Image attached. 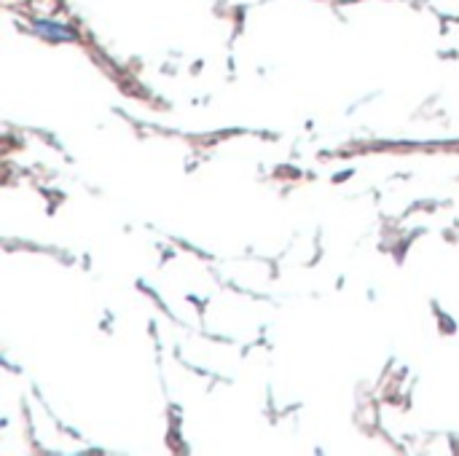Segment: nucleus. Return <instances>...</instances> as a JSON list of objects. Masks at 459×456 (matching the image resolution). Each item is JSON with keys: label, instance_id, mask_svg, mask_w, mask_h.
Returning a JSON list of instances; mask_svg holds the SVG:
<instances>
[{"label": "nucleus", "instance_id": "obj_1", "mask_svg": "<svg viewBox=\"0 0 459 456\" xmlns=\"http://www.w3.org/2000/svg\"><path fill=\"white\" fill-rule=\"evenodd\" d=\"M38 30H40L46 38H56V40H62V38H73V30H70V27H65V24H54V22H38Z\"/></svg>", "mask_w": 459, "mask_h": 456}]
</instances>
